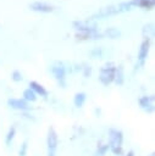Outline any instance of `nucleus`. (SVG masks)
<instances>
[{"label":"nucleus","instance_id":"2eb2a0df","mask_svg":"<svg viewBox=\"0 0 155 156\" xmlns=\"http://www.w3.org/2000/svg\"><path fill=\"white\" fill-rule=\"evenodd\" d=\"M85 100H87V94H85V93H83V91L76 93V94H74V96H73V104H74V106H76L77 108L83 107V105H84Z\"/></svg>","mask_w":155,"mask_h":156},{"label":"nucleus","instance_id":"dca6fc26","mask_svg":"<svg viewBox=\"0 0 155 156\" xmlns=\"http://www.w3.org/2000/svg\"><path fill=\"white\" fill-rule=\"evenodd\" d=\"M104 37H107V38H110V39H117V38H120V35H121V32L116 28V27H107L105 30H104Z\"/></svg>","mask_w":155,"mask_h":156},{"label":"nucleus","instance_id":"412c9836","mask_svg":"<svg viewBox=\"0 0 155 156\" xmlns=\"http://www.w3.org/2000/svg\"><path fill=\"white\" fill-rule=\"evenodd\" d=\"M11 79H12L13 82H21V80L23 79V77H22V73H21L18 69H15V71H12V73H11Z\"/></svg>","mask_w":155,"mask_h":156},{"label":"nucleus","instance_id":"ddd939ff","mask_svg":"<svg viewBox=\"0 0 155 156\" xmlns=\"http://www.w3.org/2000/svg\"><path fill=\"white\" fill-rule=\"evenodd\" d=\"M128 2L132 7L135 6V7H142L144 10H151L154 7L155 0H129Z\"/></svg>","mask_w":155,"mask_h":156},{"label":"nucleus","instance_id":"9d476101","mask_svg":"<svg viewBox=\"0 0 155 156\" xmlns=\"http://www.w3.org/2000/svg\"><path fill=\"white\" fill-rule=\"evenodd\" d=\"M29 9L34 12H40V13H50L55 10V7L48 2H43V1H34L32 4H29Z\"/></svg>","mask_w":155,"mask_h":156},{"label":"nucleus","instance_id":"6ab92c4d","mask_svg":"<svg viewBox=\"0 0 155 156\" xmlns=\"http://www.w3.org/2000/svg\"><path fill=\"white\" fill-rule=\"evenodd\" d=\"M15 135H16V127L15 126H11L6 133V136H5V144L6 146H10L12 140L15 139Z\"/></svg>","mask_w":155,"mask_h":156},{"label":"nucleus","instance_id":"f8f14e48","mask_svg":"<svg viewBox=\"0 0 155 156\" xmlns=\"http://www.w3.org/2000/svg\"><path fill=\"white\" fill-rule=\"evenodd\" d=\"M29 89L33 90L37 96H41V98H45V99H46L48 95H49V93H48V90L45 89V87H44L43 84L35 82V80L29 82Z\"/></svg>","mask_w":155,"mask_h":156},{"label":"nucleus","instance_id":"f03ea898","mask_svg":"<svg viewBox=\"0 0 155 156\" xmlns=\"http://www.w3.org/2000/svg\"><path fill=\"white\" fill-rule=\"evenodd\" d=\"M115 72H116V65L114 62H106L100 67L99 71V82L107 87L111 83H114L115 79Z\"/></svg>","mask_w":155,"mask_h":156},{"label":"nucleus","instance_id":"9b49d317","mask_svg":"<svg viewBox=\"0 0 155 156\" xmlns=\"http://www.w3.org/2000/svg\"><path fill=\"white\" fill-rule=\"evenodd\" d=\"M138 104L140 108H143L146 112H153L154 111V96L153 95H144L138 99Z\"/></svg>","mask_w":155,"mask_h":156},{"label":"nucleus","instance_id":"a878e982","mask_svg":"<svg viewBox=\"0 0 155 156\" xmlns=\"http://www.w3.org/2000/svg\"><path fill=\"white\" fill-rule=\"evenodd\" d=\"M149 156H155V154H154V152H153V154H150V155H149Z\"/></svg>","mask_w":155,"mask_h":156},{"label":"nucleus","instance_id":"39448f33","mask_svg":"<svg viewBox=\"0 0 155 156\" xmlns=\"http://www.w3.org/2000/svg\"><path fill=\"white\" fill-rule=\"evenodd\" d=\"M117 13H122V10L120 7V4H116V5H107V6H104V7H100L95 13H93L89 18L93 20V21H96V20H100V18H105V17H109V16H114V15H117Z\"/></svg>","mask_w":155,"mask_h":156},{"label":"nucleus","instance_id":"f3484780","mask_svg":"<svg viewBox=\"0 0 155 156\" xmlns=\"http://www.w3.org/2000/svg\"><path fill=\"white\" fill-rule=\"evenodd\" d=\"M109 151V144L105 141H98L96 150H95V156H105Z\"/></svg>","mask_w":155,"mask_h":156},{"label":"nucleus","instance_id":"f257e3e1","mask_svg":"<svg viewBox=\"0 0 155 156\" xmlns=\"http://www.w3.org/2000/svg\"><path fill=\"white\" fill-rule=\"evenodd\" d=\"M109 150L118 156V155H122V145H123V133L118 129H115V128H111L109 129Z\"/></svg>","mask_w":155,"mask_h":156},{"label":"nucleus","instance_id":"20e7f679","mask_svg":"<svg viewBox=\"0 0 155 156\" xmlns=\"http://www.w3.org/2000/svg\"><path fill=\"white\" fill-rule=\"evenodd\" d=\"M50 72L52 73L54 78L59 83V85L61 88H65L66 87V73H67L65 65L60 61H56L50 66Z\"/></svg>","mask_w":155,"mask_h":156},{"label":"nucleus","instance_id":"7ed1b4c3","mask_svg":"<svg viewBox=\"0 0 155 156\" xmlns=\"http://www.w3.org/2000/svg\"><path fill=\"white\" fill-rule=\"evenodd\" d=\"M59 149V134L56 129L50 126L46 133V156H57Z\"/></svg>","mask_w":155,"mask_h":156},{"label":"nucleus","instance_id":"1a4fd4ad","mask_svg":"<svg viewBox=\"0 0 155 156\" xmlns=\"http://www.w3.org/2000/svg\"><path fill=\"white\" fill-rule=\"evenodd\" d=\"M7 106L13 108V110H17V111H28L31 110V106H29V102H27L24 99L22 98H11L7 100Z\"/></svg>","mask_w":155,"mask_h":156},{"label":"nucleus","instance_id":"393cba45","mask_svg":"<svg viewBox=\"0 0 155 156\" xmlns=\"http://www.w3.org/2000/svg\"><path fill=\"white\" fill-rule=\"evenodd\" d=\"M124 156H134V151H132V150H131V151H128Z\"/></svg>","mask_w":155,"mask_h":156},{"label":"nucleus","instance_id":"423d86ee","mask_svg":"<svg viewBox=\"0 0 155 156\" xmlns=\"http://www.w3.org/2000/svg\"><path fill=\"white\" fill-rule=\"evenodd\" d=\"M72 26L76 29V32H93L99 29L96 21H93L89 17L84 20H76L72 22Z\"/></svg>","mask_w":155,"mask_h":156},{"label":"nucleus","instance_id":"b1692460","mask_svg":"<svg viewBox=\"0 0 155 156\" xmlns=\"http://www.w3.org/2000/svg\"><path fill=\"white\" fill-rule=\"evenodd\" d=\"M89 54H90V56H92V57H94V58L100 57V56H101V54H103V49H101V48H95V49H93Z\"/></svg>","mask_w":155,"mask_h":156},{"label":"nucleus","instance_id":"4be33fe9","mask_svg":"<svg viewBox=\"0 0 155 156\" xmlns=\"http://www.w3.org/2000/svg\"><path fill=\"white\" fill-rule=\"evenodd\" d=\"M27 151H28V141L24 140L20 147V151H18V156H26L27 155Z\"/></svg>","mask_w":155,"mask_h":156},{"label":"nucleus","instance_id":"6e6552de","mask_svg":"<svg viewBox=\"0 0 155 156\" xmlns=\"http://www.w3.org/2000/svg\"><path fill=\"white\" fill-rule=\"evenodd\" d=\"M74 38L79 41H87V40H98V39H103L104 34L103 32L98 30H93V32H76L74 33Z\"/></svg>","mask_w":155,"mask_h":156},{"label":"nucleus","instance_id":"a211bd4d","mask_svg":"<svg viewBox=\"0 0 155 156\" xmlns=\"http://www.w3.org/2000/svg\"><path fill=\"white\" fill-rule=\"evenodd\" d=\"M22 96H23L22 99H24L27 102H34V101H37V99H38V96L34 94V91L31 90L29 88H27V89L23 90Z\"/></svg>","mask_w":155,"mask_h":156},{"label":"nucleus","instance_id":"4468645a","mask_svg":"<svg viewBox=\"0 0 155 156\" xmlns=\"http://www.w3.org/2000/svg\"><path fill=\"white\" fill-rule=\"evenodd\" d=\"M114 82L120 87L124 83V69H123V66L120 65V66H116V72H115V79Z\"/></svg>","mask_w":155,"mask_h":156},{"label":"nucleus","instance_id":"0eeeda50","mask_svg":"<svg viewBox=\"0 0 155 156\" xmlns=\"http://www.w3.org/2000/svg\"><path fill=\"white\" fill-rule=\"evenodd\" d=\"M149 49H150V39H143V41L140 43V48L138 51V56H137V68H140L144 66L145 60L148 57L149 54Z\"/></svg>","mask_w":155,"mask_h":156},{"label":"nucleus","instance_id":"aec40b11","mask_svg":"<svg viewBox=\"0 0 155 156\" xmlns=\"http://www.w3.org/2000/svg\"><path fill=\"white\" fill-rule=\"evenodd\" d=\"M153 33H154V24L153 23H148L143 27V37L144 39H151L153 37Z\"/></svg>","mask_w":155,"mask_h":156},{"label":"nucleus","instance_id":"5701e85b","mask_svg":"<svg viewBox=\"0 0 155 156\" xmlns=\"http://www.w3.org/2000/svg\"><path fill=\"white\" fill-rule=\"evenodd\" d=\"M83 66H84V67H82V68H81V69H82L83 76H84L85 78L90 77V74H92V67H90L89 65H87V63H83Z\"/></svg>","mask_w":155,"mask_h":156}]
</instances>
